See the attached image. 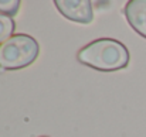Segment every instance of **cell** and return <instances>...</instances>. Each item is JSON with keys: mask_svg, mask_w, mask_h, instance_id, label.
<instances>
[{"mask_svg": "<svg viewBox=\"0 0 146 137\" xmlns=\"http://www.w3.org/2000/svg\"><path fill=\"white\" fill-rule=\"evenodd\" d=\"M20 1L19 0H0V14L7 17H14L19 13Z\"/></svg>", "mask_w": 146, "mask_h": 137, "instance_id": "8992f818", "label": "cell"}, {"mask_svg": "<svg viewBox=\"0 0 146 137\" xmlns=\"http://www.w3.org/2000/svg\"><path fill=\"white\" fill-rule=\"evenodd\" d=\"M57 10L70 21L90 24L94 20V9L90 0H55Z\"/></svg>", "mask_w": 146, "mask_h": 137, "instance_id": "3957f363", "label": "cell"}, {"mask_svg": "<svg viewBox=\"0 0 146 137\" xmlns=\"http://www.w3.org/2000/svg\"><path fill=\"white\" fill-rule=\"evenodd\" d=\"M16 30V23L11 17H7V16H3L0 14V44L4 43L6 40H9L11 36H14Z\"/></svg>", "mask_w": 146, "mask_h": 137, "instance_id": "5b68a950", "label": "cell"}, {"mask_svg": "<svg viewBox=\"0 0 146 137\" xmlns=\"http://www.w3.org/2000/svg\"><path fill=\"white\" fill-rule=\"evenodd\" d=\"M129 26L146 38V0H131L123 9Z\"/></svg>", "mask_w": 146, "mask_h": 137, "instance_id": "277c9868", "label": "cell"}, {"mask_svg": "<svg viewBox=\"0 0 146 137\" xmlns=\"http://www.w3.org/2000/svg\"><path fill=\"white\" fill-rule=\"evenodd\" d=\"M80 64L94 68L101 72H113L128 67L129 51L118 40L113 38H98L77 52Z\"/></svg>", "mask_w": 146, "mask_h": 137, "instance_id": "6da1fadb", "label": "cell"}, {"mask_svg": "<svg viewBox=\"0 0 146 137\" xmlns=\"http://www.w3.org/2000/svg\"><path fill=\"white\" fill-rule=\"evenodd\" d=\"M41 137H50V136H41Z\"/></svg>", "mask_w": 146, "mask_h": 137, "instance_id": "52a82bcc", "label": "cell"}, {"mask_svg": "<svg viewBox=\"0 0 146 137\" xmlns=\"http://www.w3.org/2000/svg\"><path fill=\"white\" fill-rule=\"evenodd\" d=\"M40 54V45L29 34H14L0 44V69L17 71L31 65Z\"/></svg>", "mask_w": 146, "mask_h": 137, "instance_id": "7a4b0ae2", "label": "cell"}]
</instances>
